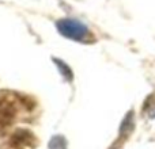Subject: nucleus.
Returning <instances> with one entry per match:
<instances>
[{
  "instance_id": "obj_1",
  "label": "nucleus",
  "mask_w": 155,
  "mask_h": 149,
  "mask_svg": "<svg viewBox=\"0 0 155 149\" xmlns=\"http://www.w3.org/2000/svg\"><path fill=\"white\" fill-rule=\"evenodd\" d=\"M56 26L60 34H63L70 40L78 41V42H88V41L94 40L90 30L82 22L75 21V19H61L56 23Z\"/></svg>"
}]
</instances>
